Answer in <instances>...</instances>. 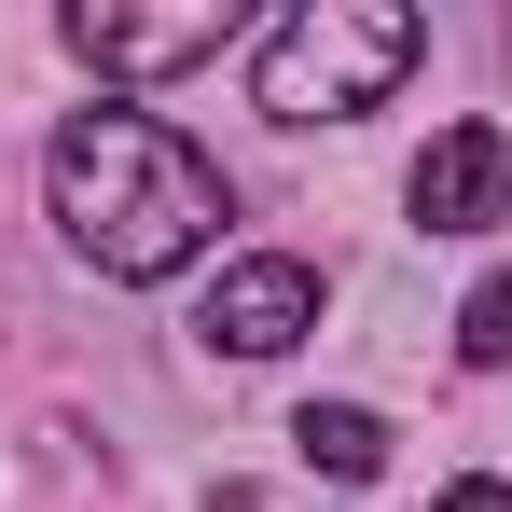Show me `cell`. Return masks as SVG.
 I'll return each instance as SVG.
<instances>
[{
    "instance_id": "6da1fadb",
    "label": "cell",
    "mask_w": 512,
    "mask_h": 512,
    "mask_svg": "<svg viewBox=\"0 0 512 512\" xmlns=\"http://www.w3.org/2000/svg\"><path fill=\"white\" fill-rule=\"evenodd\" d=\"M42 194H56V236L97 263V277H180L222 222V167L153 125V111H70L56 153H42Z\"/></svg>"
},
{
    "instance_id": "7a4b0ae2",
    "label": "cell",
    "mask_w": 512,
    "mask_h": 512,
    "mask_svg": "<svg viewBox=\"0 0 512 512\" xmlns=\"http://www.w3.org/2000/svg\"><path fill=\"white\" fill-rule=\"evenodd\" d=\"M416 14L402 0H305V14H277L250 42V97L277 111V125H360L374 97L416 70Z\"/></svg>"
},
{
    "instance_id": "3957f363",
    "label": "cell",
    "mask_w": 512,
    "mask_h": 512,
    "mask_svg": "<svg viewBox=\"0 0 512 512\" xmlns=\"http://www.w3.org/2000/svg\"><path fill=\"white\" fill-rule=\"evenodd\" d=\"M236 42V14L222 0H180V14H125V0H84L70 14V56L111 70V84H167V70H208Z\"/></svg>"
},
{
    "instance_id": "277c9868",
    "label": "cell",
    "mask_w": 512,
    "mask_h": 512,
    "mask_svg": "<svg viewBox=\"0 0 512 512\" xmlns=\"http://www.w3.org/2000/svg\"><path fill=\"white\" fill-rule=\"evenodd\" d=\"M194 333L222 346V360H277V346H305V333H319V263H291V250L222 263V277H208V319H194Z\"/></svg>"
},
{
    "instance_id": "5b68a950",
    "label": "cell",
    "mask_w": 512,
    "mask_h": 512,
    "mask_svg": "<svg viewBox=\"0 0 512 512\" xmlns=\"http://www.w3.org/2000/svg\"><path fill=\"white\" fill-rule=\"evenodd\" d=\"M402 208H416L429 236H499L512 222V139L499 125H443L416 153V180H402Z\"/></svg>"
},
{
    "instance_id": "8992f818",
    "label": "cell",
    "mask_w": 512,
    "mask_h": 512,
    "mask_svg": "<svg viewBox=\"0 0 512 512\" xmlns=\"http://www.w3.org/2000/svg\"><path fill=\"white\" fill-rule=\"evenodd\" d=\"M291 443H305L319 471H346V485H360V471H388V429L360 416V402H305V416H291Z\"/></svg>"
},
{
    "instance_id": "52a82bcc",
    "label": "cell",
    "mask_w": 512,
    "mask_h": 512,
    "mask_svg": "<svg viewBox=\"0 0 512 512\" xmlns=\"http://www.w3.org/2000/svg\"><path fill=\"white\" fill-rule=\"evenodd\" d=\"M457 360H471V374H499V360H512V263L457 305Z\"/></svg>"
},
{
    "instance_id": "ba28073f",
    "label": "cell",
    "mask_w": 512,
    "mask_h": 512,
    "mask_svg": "<svg viewBox=\"0 0 512 512\" xmlns=\"http://www.w3.org/2000/svg\"><path fill=\"white\" fill-rule=\"evenodd\" d=\"M429 512H512V485H443Z\"/></svg>"
}]
</instances>
